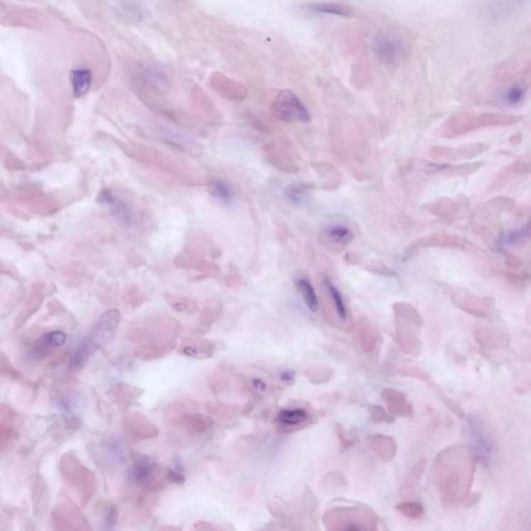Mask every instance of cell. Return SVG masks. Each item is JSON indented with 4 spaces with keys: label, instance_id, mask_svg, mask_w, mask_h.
<instances>
[{
    "label": "cell",
    "instance_id": "obj_1",
    "mask_svg": "<svg viewBox=\"0 0 531 531\" xmlns=\"http://www.w3.org/2000/svg\"><path fill=\"white\" fill-rule=\"evenodd\" d=\"M478 462V455L468 445L449 447L438 456L435 476L443 505L454 508L464 503Z\"/></svg>",
    "mask_w": 531,
    "mask_h": 531
},
{
    "label": "cell",
    "instance_id": "obj_2",
    "mask_svg": "<svg viewBox=\"0 0 531 531\" xmlns=\"http://www.w3.org/2000/svg\"><path fill=\"white\" fill-rule=\"evenodd\" d=\"M521 121V117L514 114H493V112H461L451 115L442 128V134L446 137H456L468 134L473 131L488 127L512 125Z\"/></svg>",
    "mask_w": 531,
    "mask_h": 531
},
{
    "label": "cell",
    "instance_id": "obj_3",
    "mask_svg": "<svg viewBox=\"0 0 531 531\" xmlns=\"http://www.w3.org/2000/svg\"><path fill=\"white\" fill-rule=\"evenodd\" d=\"M327 531H377L374 516L359 508H340L325 516Z\"/></svg>",
    "mask_w": 531,
    "mask_h": 531
},
{
    "label": "cell",
    "instance_id": "obj_4",
    "mask_svg": "<svg viewBox=\"0 0 531 531\" xmlns=\"http://www.w3.org/2000/svg\"><path fill=\"white\" fill-rule=\"evenodd\" d=\"M451 299L456 309L478 318H489L495 311V300L488 296L472 293L468 289L458 286L451 291Z\"/></svg>",
    "mask_w": 531,
    "mask_h": 531
},
{
    "label": "cell",
    "instance_id": "obj_5",
    "mask_svg": "<svg viewBox=\"0 0 531 531\" xmlns=\"http://www.w3.org/2000/svg\"><path fill=\"white\" fill-rule=\"evenodd\" d=\"M272 112L277 119L288 123L311 121V114L304 104L297 95L289 90H282L277 95L273 102Z\"/></svg>",
    "mask_w": 531,
    "mask_h": 531
},
{
    "label": "cell",
    "instance_id": "obj_6",
    "mask_svg": "<svg viewBox=\"0 0 531 531\" xmlns=\"http://www.w3.org/2000/svg\"><path fill=\"white\" fill-rule=\"evenodd\" d=\"M372 51L380 62L384 65H399L405 56V45L395 33L382 31L372 40Z\"/></svg>",
    "mask_w": 531,
    "mask_h": 531
},
{
    "label": "cell",
    "instance_id": "obj_7",
    "mask_svg": "<svg viewBox=\"0 0 531 531\" xmlns=\"http://www.w3.org/2000/svg\"><path fill=\"white\" fill-rule=\"evenodd\" d=\"M469 431L471 435L472 449L478 455V461L488 467L491 464L492 458H494L495 451H496V443L494 438L492 437L491 433L486 428L485 424L476 418H470Z\"/></svg>",
    "mask_w": 531,
    "mask_h": 531
},
{
    "label": "cell",
    "instance_id": "obj_8",
    "mask_svg": "<svg viewBox=\"0 0 531 531\" xmlns=\"http://www.w3.org/2000/svg\"><path fill=\"white\" fill-rule=\"evenodd\" d=\"M531 175V152L526 154L523 157L513 161L512 163L505 165L503 168L497 173L491 184L489 185L488 191L494 192L503 188L506 185L510 184L520 178L528 177Z\"/></svg>",
    "mask_w": 531,
    "mask_h": 531
},
{
    "label": "cell",
    "instance_id": "obj_9",
    "mask_svg": "<svg viewBox=\"0 0 531 531\" xmlns=\"http://www.w3.org/2000/svg\"><path fill=\"white\" fill-rule=\"evenodd\" d=\"M119 320H121V315H119V311H115V309L107 311L101 316L96 326L90 332L89 338L83 343L89 348L92 353L97 348L107 343L112 338L117 325H119Z\"/></svg>",
    "mask_w": 531,
    "mask_h": 531
},
{
    "label": "cell",
    "instance_id": "obj_10",
    "mask_svg": "<svg viewBox=\"0 0 531 531\" xmlns=\"http://www.w3.org/2000/svg\"><path fill=\"white\" fill-rule=\"evenodd\" d=\"M473 333L478 345L487 349H503L510 343V336L499 327L478 324L474 326Z\"/></svg>",
    "mask_w": 531,
    "mask_h": 531
},
{
    "label": "cell",
    "instance_id": "obj_11",
    "mask_svg": "<svg viewBox=\"0 0 531 531\" xmlns=\"http://www.w3.org/2000/svg\"><path fill=\"white\" fill-rule=\"evenodd\" d=\"M518 80L506 90L503 100L506 105L517 106L525 99L526 95L531 89V63L519 74Z\"/></svg>",
    "mask_w": 531,
    "mask_h": 531
},
{
    "label": "cell",
    "instance_id": "obj_12",
    "mask_svg": "<svg viewBox=\"0 0 531 531\" xmlns=\"http://www.w3.org/2000/svg\"><path fill=\"white\" fill-rule=\"evenodd\" d=\"M99 203L105 205L112 211L115 217L125 223H131L133 220L132 209L122 198H119L112 190H102L98 196Z\"/></svg>",
    "mask_w": 531,
    "mask_h": 531
},
{
    "label": "cell",
    "instance_id": "obj_13",
    "mask_svg": "<svg viewBox=\"0 0 531 531\" xmlns=\"http://www.w3.org/2000/svg\"><path fill=\"white\" fill-rule=\"evenodd\" d=\"M110 6L117 16L127 21L142 22L149 18L146 9L136 2H110Z\"/></svg>",
    "mask_w": 531,
    "mask_h": 531
},
{
    "label": "cell",
    "instance_id": "obj_14",
    "mask_svg": "<svg viewBox=\"0 0 531 531\" xmlns=\"http://www.w3.org/2000/svg\"><path fill=\"white\" fill-rule=\"evenodd\" d=\"M488 150V146L483 144H467V146H461L458 149H439L440 155L449 159H472L478 157L481 154L485 153Z\"/></svg>",
    "mask_w": 531,
    "mask_h": 531
},
{
    "label": "cell",
    "instance_id": "obj_15",
    "mask_svg": "<svg viewBox=\"0 0 531 531\" xmlns=\"http://www.w3.org/2000/svg\"><path fill=\"white\" fill-rule=\"evenodd\" d=\"M527 65L528 63L523 58H510L505 60L495 70V79L499 82H505L512 78H516Z\"/></svg>",
    "mask_w": 531,
    "mask_h": 531
},
{
    "label": "cell",
    "instance_id": "obj_16",
    "mask_svg": "<svg viewBox=\"0 0 531 531\" xmlns=\"http://www.w3.org/2000/svg\"><path fill=\"white\" fill-rule=\"evenodd\" d=\"M70 81H71L74 97L81 98V97L87 95L90 87H92V72L89 69H85V68L72 70L71 73H70Z\"/></svg>",
    "mask_w": 531,
    "mask_h": 531
},
{
    "label": "cell",
    "instance_id": "obj_17",
    "mask_svg": "<svg viewBox=\"0 0 531 531\" xmlns=\"http://www.w3.org/2000/svg\"><path fill=\"white\" fill-rule=\"evenodd\" d=\"M296 286H297L298 290L301 294L305 304L307 305L309 311H313V313H318L320 304H318V296H316L315 289H313L311 281L307 279L301 277V279H297Z\"/></svg>",
    "mask_w": 531,
    "mask_h": 531
},
{
    "label": "cell",
    "instance_id": "obj_18",
    "mask_svg": "<svg viewBox=\"0 0 531 531\" xmlns=\"http://www.w3.org/2000/svg\"><path fill=\"white\" fill-rule=\"evenodd\" d=\"M309 418V413L301 408L284 409L277 415V422L282 426L297 427Z\"/></svg>",
    "mask_w": 531,
    "mask_h": 531
},
{
    "label": "cell",
    "instance_id": "obj_19",
    "mask_svg": "<svg viewBox=\"0 0 531 531\" xmlns=\"http://www.w3.org/2000/svg\"><path fill=\"white\" fill-rule=\"evenodd\" d=\"M210 193L215 200L225 203V205L232 203L236 198L235 190L228 183L223 182V181H216V182L212 183L211 186H210Z\"/></svg>",
    "mask_w": 531,
    "mask_h": 531
},
{
    "label": "cell",
    "instance_id": "obj_20",
    "mask_svg": "<svg viewBox=\"0 0 531 531\" xmlns=\"http://www.w3.org/2000/svg\"><path fill=\"white\" fill-rule=\"evenodd\" d=\"M325 286H326L327 291H328L330 297H331L332 302H333L334 309H336V313L340 316V320L345 321L348 318L347 307H345V300H343V295L338 289L330 281L329 279L325 280Z\"/></svg>",
    "mask_w": 531,
    "mask_h": 531
},
{
    "label": "cell",
    "instance_id": "obj_21",
    "mask_svg": "<svg viewBox=\"0 0 531 531\" xmlns=\"http://www.w3.org/2000/svg\"><path fill=\"white\" fill-rule=\"evenodd\" d=\"M326 234L330 240L333 241L334 243L340 244V245H345L353 239V232L349 227L343 225H330L327 228Z\"/></svg>",
    "mask_w": 531,
    "mask_h": 531
},
{
    "label": "cell",
    "instance_id": "obj_22",
    "mask_svg": "<svg viewBox=\"0 0 531 531\" xmlns=\"http://www.w3.org/2000/svg\"><path fill=\"white\" fill-rule=\"evenodd\" d=\"M309 9L313 12L330 14V15L342 16L347 17L351 15V10L347 6L342 4H309Z\"/></svg>",
    "mask_w": 531,
    "mask_h": 531
},
{
    "label": "cell",
    "instance_id": "obj_23",
    "mask_svg": "<svg viewBox=\"0 0 531 531\" xmlns=\"http://www.w3.org/2000/svg\"><path fill=\"white\" fill-rule=\"evenodd\" d=\"M311 186L304 183H296V184H291L286 190V198L290 200L291 203L299 205L304 202L306 198L307 194H309Z\"/></svg>",
    "mask_w": 531,
    "mask_h": 531
},
{
    "label": "cell",
    "instance_id": "obj_24",
    "mask_svg": "<svg viewBox=\"0 0 531 531\" xmlns=\"http://www.w3.org/2000/svg\"><path fill=\"white\" fill-rule=\"evenodd\" d=\"M519 6H522V2H494L490 4V9H488V11L493 17H503L516 11Z\"/></svg>",
    "mask_w": 531,
    "mask_h": 531
},
{
    "label": "cell",
    "instance_id": "obj_25",
    "mask_svg": "<svg viewBox=\"0 0 531 531\" xmlns=\"http://www.w3.org/2000/svg\"><path fill=\"white\" fill-rule=\"evenodd\" d=\"M397 510H401L404 515L410 518H422L424 514V508L418 503H404L397 506Z\"/></svg>",
    "mask_w": 531,
    "mask_h": 531
},
{
    "label": "cell",
    "instance_id": "obj_26",
    "mask_svg": "<svg viewBox=\"0 0 531 531\" xmlns=\"http://www.w3.org/2000/svg\"><path fill=\"white\" fill-rule=\"evenodd\" d=\"M43 338H44V340H46V343H48L51 349L60 347V345H63L65 343V340H67V336L63 331H52L50 333L43 336Z\"/></svg>",
    "mask_w": 531,
    "mask_h": 531
},
{
    "label": "cell",
    "instance_id": "obj_27",
    "mask_svg": "<svg viewBox=\"0 0 531 531\" xmlns=\"http://www.w3.org/2000/svg\"><path fill=\"white\" fill-rule=\"evenodd\" d=\"M531 390V372H527V374L523 375V376L520 377L518 380V383H517L516 388H515V392L520 393V395H522V393H526L528 392H530Z\"/></svg>",
    "mask_w": 531,
    "mask_h": 531
},
{
    "label": "cell",
    "instance_id": "obj_28",
    "mask_svg": "<svg viewBox=\"0 0 531 531\" xmlns=\"http://www.w3.org/2000/svg\"><path fill=\"white\" fill-rule=\"evenodd\" d=\"M445 405L447 406V408L449 409V410L451 411V412L454 413V414H456V417L463 418L465 417L464 415V411L462 410V408H460L455 402L451 401V399H449V397H445L444 399Z\"/></svg>",
    "mask_w": 531,
    "mask_h": 531
},
{
    "label": "cell",
    "instance_id": "obj_29",
    "mask_svg": "<svg viewBox=\"0 0 531 531\" xmlns=\"http://www.w3.org/2000/svg\"><path fill=\"white\" fill-rule=\"evenodd\" d=\"M505 264L508 267L513 269H519L522 266V261L519 257H515V255L510 254V252H505Z\"/></svg>",
    "mask_w": 531,
    "mask_h": 531
},
{
    "label": "cell",
    "instance_id": "obj_30",
    "mask_svg": "<svg viewBox=\"0 0 531 531\" xmlns=\"http://www.w3.org/2000/svg\"><path fill=\"white\" fill-rule=\"evenodd\" d=\"M478 500H480V495L478 493L469 494L463 503H464L465 505L471 506L476 505Z\"/></svg>",
    "mask_w": 531,
    "mask_h": 531
},
{
    "label": "cell",
    "instance_id": "obj_31",
    "mask_svg": "<svg viewBox=\"0 0 531 531\" xmlns=\"http://www.w3.org/2000/svg\"><path fill=\"white\" fill-rule=\"evenodd\" d=\"M291 378H293V377L290 376V372H288V374H286H286H284V378H282V379H284V380H290Z\"/></svg>",
    "mask_w": 531,
    "mask_h": 531
}]
</instances>
